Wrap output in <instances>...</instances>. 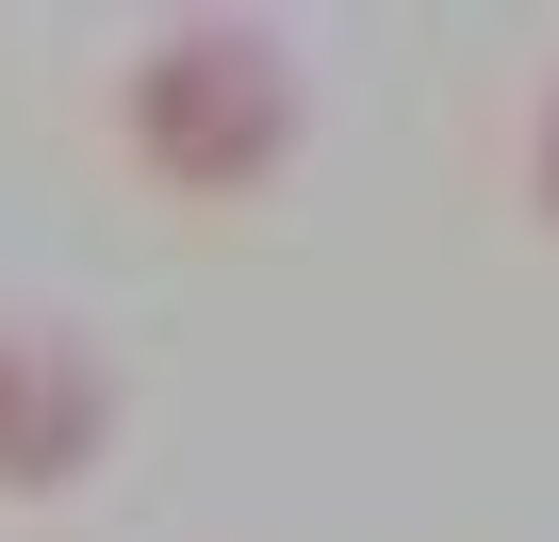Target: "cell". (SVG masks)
<instances>
[{
    "label": "cell",
    "instance_id": "cell-1",
    "mask_svg": "<svg viewBox=\"0 0 559 542\" xmlns=\"http://www.w3.org/2000/svg\"><path fill=\"white\" fill-rule=\"evenodd\" d=\"M116 148H132L165 197L247 214L280 165L313 148V67H297V34H280V17H165V34H132V67H116Z\"/></svg>",
    "mask_w": 559,
    "mask_h": 542
},
{
    "label": "cell",
    "instance_id": "cell-2",
    "mask_svg": "<svg viewBox=\"0 0 559 542\" xmlns=\"http://www.w3.org/2000/svg\"><path fill=\"white\" fill-rule=\"evenodd\" d=\"M116 460V362L67 313H0V509H50Z\"/></svg>",
    "mask_w": 559,
    "mask_h": 542
},
{
    "label": "cell",
    "instance_id": "cell-3",
    "mask_svg": "<svg viewBox=\"0 0 559 542\" xmlns=\"http://www.w3.org/2000/svg\"><path fill=\"white\" fill-rule=\"evenodd\" d=\"M526 214L559 230V67H543V99H526Z\"/></svg>",
    "mask_w": 559,
    "mask_h": 542
}]
</instances>
